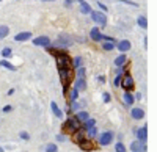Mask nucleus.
Wrapping results in <instances>:
<instances>
[{
    "label": "nucleus",
    "instance_id": "f257e3e1",
    "mask_svg": "<svg viewBox=\"0 0 157 152\" xmlns=\"http://www.w3.org/2000/svg\"><path fill=\"white\" fill-rule=\"evenodd\" d=\"M49 52L57 58V66L60 67H69L71 66V60H69L68 53L64 50H57V49H49Z\"/></svg>",
    "mask_w": 157,
    "mask_h": 152
},
{
    "label": "nucleus",
    "instance_id": "f03ea898",
    "mask_svg": "<svg viewBox=\"0 0 157 152\" xmlns=\"http://www.w3.org/2000/svg\"><path fill=\"white\" fill-rule=\"evenodd\" d=\"M58 74H60V80H61L63 88H64V96H66L68 86L72 82V77H74L72 75V69H71V66H69V67H60L58 69Z\"/></svg>",
    "mask_w": 157,
    "mask_h": 152
},
{
    "label": "nucleus",
    "instance_id": "7ed1b4c3",
    "mask_svg": "<svg viewBox=\"0 0 157 152\" xmlns=\"http://www.w3.org/2000/svg\"><path fill=\"white\" fill-rule=\"evenodd\" d=\"M77 91H85L86 89V79H85V69L78 67V77H77V83H76Z\"/></svg>",
    "mask_w": 157,
    "mask_h": 152
},
{
    "label": "nucleus",
    "instance_id": "20e7f679",
    "mask_svg": "<svg viewBox=\"0 0 157 152\" xmlns=\"http://www.w3.org/2000/svg\"><path fill=\"white\" fill-rule=\"evenodd\" d=\"M63 129H64L66 132L72 133V132H76V130H78V129H80V122H78L76 118H69L68 121L63 124Z\"/></svg>",
    "mask_w": 157,
    "mask_h": 152
},
{
    "label": "nucleus",
    "instance_id": "39448f33",
    "mask_svg": "<svg viewBox=\"0 0 157 152\" xmlns=\"http://www.w3.org/2000/svg\"><path fill=\"white\" fill-rule=\"evenodd\" d=\"M121 85H123V88L126 89V93H129L132 88H133V79L131 77V74H124V77L121 79Z\"/></svg>",
    "mask_w": 157,
    "mask_h": 152
},
{
    "label": "nucleus",
    "instance_id": "423d86ee",
    "mask_svg": "<svg viewBox=\"0 0 157 152\" xmlns=\"http://www.w3.org/2000/svg\"><path fill=\"white\" fill-rule=\"evenodd\" d=\"M91 19L94 22H98V24H101L102 27H105V24H107V17L101 11H91Z\"/></svg>",
    "mask_w": 157,
    "mask_h": 152
},
{
    "label": "nucleus",
    "instance_id": "0eeeda50",
    "mask_svg": "<svg viewBox=\"0 0 157 152\" xmlns=\"http://www.w3.org/2000/svg\"><path fill=\"white\" fill-rule=\"evenodd\" d=\"M113 140V133L112 132H104L102 135H99V143L102 146H108Z\"/></svg>",
    "mask_w": 157,
    "mask_h": 152
},
{
    "label": "nucleus",
    "instance_id": "6e6552de",
    "mask_svg": "<svg viewBox=\"0 0 157 152\" xmlns=\"http://www.w3.org/2000/svg\"><path fill=\"white\" fill-rule=\"evenodd\" d=\"M33 44L35 45H44V47H49L50 45V39L47 36H38V38L33 39Z\"/></svg>",
    "mask_w": 157,
    "mask_h": 152
},
{
    "label": "nucleus",
    "instance_id": "1a4fd4ad",
    "mask_svg": "<svg viewBox=\"0 0 157 152\" xmlns=\"http://www.w3.org/2000/svg\"><path fill=\"white\" fill-rule=\"evenodd\" d=\"M78 147H80L82 151H93L94 149V144L91 140H83L82 143H78Z\"/></svg>",
    "mask_w": 157,
    "mask_h": 152
},
{
    "label": "nucleus",
    "instance_id": "9d476101",
    "mask_svg": "<svg viewBox=\"0 0 157 152\" xmlns=\"http://www.w3.org/2000/svg\"><path fill=\"white\" fill-rule=\"evenodd\" d=\"M78 5H80V13L82 14H90L91 13V6L88 5V2H85V0H77Z\"/></svg>",
    "mask_w": 157,
    "mask_h": 152
},
{
    "label": "nucleus",
    "instance_id": "9b49d317",
    "mask_svg": "<svg viewBox=\"0 0 157 152\" xmlns=\"http://www.w3.org/2000/svg\"><path fill=\"white\" fill-rule=\"evenodd\" d=\"M72 140H74V143H77V144L83 141V140H85V136H83V129L80 127L78 130L74 132V138H72Z\"/></svg>",
    "mask_w": 157,
    "mask_h": 152
},
{
    "label": "nucleus",
    "instance_id": "f8f14e48",
    "mask_svg": "<svg viewBox=\"0 0 157 152\" xmlns=\"http://www.w3.org/2000/svg\"><path fill=\"white\" fill-rule=\"evenodd\" d=\"M137 135H138V141L145 143V141L148 140V129H146V126H145V127H141L140 130L137 132Z\"/></svg>",
    "mask_w": 157,
    "mask_h": 152
},
{
    "label": "nucleus",
    "instance_id": "ddd939ff",
    "mask_svg": "<svg viewBox=\"0 0 157 152\" xmlns=\"http://www.w3.org/2000/svg\"><path fill=\"white\" fill-rule=\"evenodd\" d=\"M131 149H132V152H141V149L146 151V147L141 144V141H133L131 144Z\"/></svg>",
    "mask_w": 157,
    "mask_h": 152
},
{
    "label": "nucleus",
    "instance_id": "4468645a",
    "mask_svg": "<svg viewBox=\"0 0 157 152\" xmlns=\"http://www.w3.org/2000/svg\"><path fill=\"white\" fill-rule=\"evenodd\" d=\"M50 108H52V112H54V114H55L57 118H63V112L58 108L57 102H50Z\"/></svg>",
    "mask_w": 157,
    "mask_h": 152
},
{
    "label": "nucleus",
    "instance_id": "2eb2a0df",
    "mask_svg": "<svg viewBox=\"0 0 157 152\" xmlns=\"http://www.w3.org/2000/svg\"><path fill=\"white\" fill-rule=\"evenodd\" d=\"M131 114H132L133 119H141L143 116H145V112H143L141 108H133L132 112H131Z\"/></svg>",
    "mask_w": 157,
    "mask_h": 152
},
{
    "label": "nucleus",
    "instance_id": "dca6fc26",
    "mask_svg": "<svg viewBox=\"0 0 157 152\" xmlns=\"http://www.w3.org/2000/svg\"><path fill=\"white\" fill-rule=\"evenodd\" d=\"M30 38H31V33H30V31H24V33H19V35L14 36L16 41H27V39H30Z\"/></svg>",
    "mask_w": 157,
    "mask_h": 152
},
{
    "label": "nucleus",
    "instance_id": "f3484780",
    "mask_svg": "<svg viewBox=\"0 0 157 152\" xmlns=\"http://www.w3.org/2000/svg\"><path fill=\"white\" fill-rule=\"evenodd\" d=\"M76 119L78 122H85L86 119H90V114L86 113V112H78L77 114H76Z\"/></svg>",
    "mask_w": 157,
    "mask_h": 152
},
{
    "label": "nucleus",
    "instance_id": "a211bd4d",
    "mask_svg": "<svg viewBox=\"0 0 157 152\" xmlns=\"http://www.w3.org/2000/svg\"><path fill=\"white\" fill-rule=\"evenodd\" d=\"M118 49L121 50V52H127V50L131 49V43H129V41H119V43H118Z\"/></svg>",
    "mask_w": 157,
    "mask_h": 152
},
{
    "label": "nucleus",
    "instance_id": "6ab92c4d",
    "mask_svg": "<svg viewBox=\"0 0 157 152\" xmlns=\"http://www.w3.org/2000/svg\"><path fill=\"white\" fill-rule=\"evenodd\" d=\"M91 39H93V41H102V35H101L99 28H93V30H91Z\"/></svg>",
    "mask_w": 157,
    "mask_h": 152
},
{
    "label": "nucleus",
    "instance_id": "aec40b11",
    "mask_svg": "<svg viewBox=\"0 0 157 152\" xmlns=\"http://www.w3.org/2000/svg\"><path fill=\"white\" fill-rule=\"evenodd\" d=\"M124 63H126V55H119V57L115 60V64H116L118 67H123Z\"/></svg>",
    "mask_w": 157,
    "mask_h": 152
},
{
    "label": "nucleus",
    "instance_id": "412c9836",
    "mask_svg": "<svg viewBox=\"0 0 157 152\" xmlns=\"http://www.w3.org/2000/svg\"><path fill=\"white\" fill-rule=\"evenodd\" d=\"M124 104L126 105H132L133 104V96L131 93H124Z\"/></svg>",
    "mask_w": 157,
    "mask_h": 152
},
{
    "label": "nucleus",
    "instance_id": "4be33fe9",
    "mask_svg": "<svg viewBox=\"0 0 157 152\" xmlns=\"http://www.w3.org/2000/svg\"><path fill=\"white\" fill-rule=\"evenodd\" d=\"M121 79H123V71H121V69H119V71H118V74H116V77H115V80H113L115 86H119V85H121Z\"/></svg>",
    "mask_w": 157,
    "mask_h": 152
},
{
    "label": "nucleus",
    "instance_id": "5701e85b",
    "mask_svg": "<svg viewBox=\"0 0 157 152\" xmlns=\"http://www.w3.org/2000/svg\"><path fill=\"white\" fill-rule=\"evenodd\" d=\"M8 33H10V28H8V27H5V25L0 27V39H3L5 36H8Z\"/></svg>",
    "mask_w": 157,
    "mask_h": 152
},
{
    "label": "nucleus",
    "instance_id": "b1692460",
    "mask_svg": "<svg viewBox=\"0 0 157 152\" xmlns=\"http://www.w3.org/2000/svg\"><path fill=\"white\" fill-rule=\"evenodd\" d=\"M137 22H138V25H140L141 28H148V21H146V17H145V16H140Z\"/></svg>",
    "mask_w": 157,
    "mask_h": 152
},
{
    "label": "nucleus",
    "instance_id": "393cba45",
    "mask_svg": "<svg viewBox=\"0 0 157 152\" xmlns=\"http://www.w3.org/2000/svg\"><path fill=\"white\" fill-rule=\"evenodd\" d=\"M2 64L3 67H6V69H10V71H16V66H13V64L10 63V61H6V60H2Z\"/></svg>",
    "mask_w": 157,
    "mask_h": 152
},
{
    "label": "nucleus",
    "instance_id": "a878e982",
    "mask_svg": "<svg viewBox=\"0 0 157 152\" xmlns=\"http://www.w3.org/2000/svg\"><path fill=\"white\" fill-rule=\"evenodd\" d=\"M94 124H96V121H94V119H86V121H85V124H83V127H82V129H86V130H88V129L94 127Z\"/></svg>",
    "mask_w": 157,
    "mask_h": 152
},
{
    "label": "nucleus",
    "instance_id": "bb28decb",
    "mask_svg": "<svg viewBox=\"0 0 157 152\" xmlns=\"http://www.w3.org/2000/svg\"><path fill=\"white\" fill-rule=\"evenodd\" d=\"M72 67H82V58L80 57H77V58H74V61H72V64H71Z\"/></svg>",
    "mask_w": 157,
    "mask_h": 152
},
{
    "label": "nucleus",
    "instance_id": "cd10ccee",
    "mask_svg": "<svg viewBox=\"0 0 157 152\" xmlns=\"http://www.w3.org/2000/svg\"><path fill=\"white\" fill-rule=\"evenodd\" d=\"M58 149H57V146L54 144V143H50V144H47L46 146V152H57Z\"/></svg>",
    "mask_w": 157,
    "mask_h": 152
},
{
    "label": "nucleus",
    "instance_id": "c85d7f7f",
    "mask_svg": "<svg viewBox=\"0 0 157 152\" xmlns=\"http://www.w3.org/2000/svg\"><path fill=\"white\" fill-rule=\"evenodd\" d=\"M115 149H116V152H126V147H124L123 143H116V147H115Z\"/></svg>",
    "mask_w": 157,
    "mask_h": 152
},
{
    "label": "nucleus",
    "instance_id": "c756f323",
    "mask_svg": "<svg viewBox=\"0 0 157 152\" xmlns=\"http://www.w3.org/2000/svg\"><path fill=\"white\" fill-rule=\"evenodd\" d=\"M0 53H2V55H3V57H11V53H13V52H11V49H8V47H5V49H3V50H2V52H0Z\"/></svg>",
    "mask_w": 157,
    "mask_h": 152
},
{
    "label": "nucleus",
    "instance_id": "7c9ffc66",
    "mask_svg": "<svg viewBox=\"0 0 157 152\" xmlns=\"http://www.w3.org/2000/svg\"><path fill=\"white\" fill-rule=\"evenodd\" d=\"M115 47V43H104V50H112Z\"/></svg>",
    "mask_w": 157,
    "mask_h": 152
},
{
    "label": "nucleus",
    "instance_id": "2f4dec72",
    "mask_svg": "<svg viewBox=\"0 0 157 152\" xmlns=\"http://www.w3.org/2000/svg\"><path fill=\"white\" fill-rule=\"evenodd\" d=\"M76 99H77V89L74 88V89L71 91V102H76Z\"/></svg>",
    "mask_w": 157,
    "mask_h": 152
},
{
    "label": "nucleus",
    "instance_id": "473e14b6",
    "mask_svg": "<svg viewBox=\"0 0 157 152\" xmlns=\"http://www.w3.org/2000/svg\"><path fill=\"white\" fill-rule=\"evenodd\" d=\"M88 133H90V136L93 138V136L96 135V127H91V129H88Z\"/></svg>",
    "mask_w": 157,
    "mask_h": 152
},
{
    "label": "nucleus",
    "instance_id": "72a5a7b5",
    "mask_svg": "<svg viewBox=\"0 0 157 152\" xmlns=\"http://www.w3.org/2000/svg\"><path fill=\"white\" fill-rule=\"evenodd\" d=\"M21 138H22V140H29L30 135H29L27 132H21Z\"/></svg>",
    "mask_w": 157,
    "mask_h": 152
},
{
    "label": "nucleus",
    "instance_id": "f704fd0d",
    "mask_svg": "<svg viewBox=\"0 0 157 152\" xmlns=\"http://www.w3.org/2000/svg\"><path fill=\"white\" fill-rule=\"evenodd\" d=\"M119 2H123V3H127V5H132V6H138L135 2H129V0H119Z\"/></svg>",
    "mask_w": 157,
    "mask_h": 152
},
{
    "label": "nucleus",
    "instance_id": "c9c22d12",
    "mask_svg": "<svg viewBox=\"0 0 157 152\" xmlns=\"http://www.w3.org/2000/svg\"><path fill=\"white\" fill-rule=\"evenodd\" d=\"M102 99H104V102H110V94L108 93H104Z\"/></svg>",
    "mask_w": 157,
    "mask_h": 152
},
{
    "label": "nucleus",
    "instance_id": "e433bc0d",
    "mask_svg": "<svg viewBox=\"0 0 157 152\" xmlns=\"http://www.w3.org/2000/svg\"><path fill=\"white\" fill-rule=\"evenodd\" d=\"M98 5H99V8H101V10H102L104 13H105V11H107V6H105V5H104V3H102V2H98Z\"/></svg>",
    "mask_w": 157,
    "mask_h": 152
},
{
    "label": "nucleus",
    "instance_id": "4c0bfd02",
    "mask_svg": "<svg viewBox=\"0 0 157 152\" xmlns=\"http://www.w3.org/2000/svg\"><path fill=\"white\" fill-rule=\"evenodd\" d=\"M3 112H5V113H8V112H11V107H10V105H6V107H5V108H3Z\"/></svg>",
    "mask_w": 157,
    "mask_h": 152
},
{
    "label": "nucleus",
    "instance_id": "58836bf2",
    "mask_svg": "<svg viewBox=\"0 0 157 152\" xmlns=\"http://www.w3.org/2000/svg\"><path fill=\"white\" fill-rule=\"evenodd\" d=\"M57 140H58V141H64V136H63V135H58Z\"/></svg>",
    "mask_w": 157,
    "mask_h": 152
},
{
    "label": "nucleus",
    "instance_id": "ea45409f",
    "mask_svg": "<svg viewBox=\"0 0 157 152\" xmlns=\"http://www.w3.org/2000/svg\"><path fill=\"white\" fill-rule=\"evenodd\" d=\"M71 108H72V110H77V104H76V102H72V105H71Z\"/></svg>",
    "mask_w": 157,
    "mask_h": 152
},
{
    "label": "nucleus",
    "instance_id": "a19ab883",
    "mask_svg": "<svg viewBox=\"0 0 157 152\" xmlns=\"http://www.w3.org/2000/svg\"><path fill=\"white\" fill-rule=\"evenodd\" d=\"M0 152H3V149H2V147H0Z\"/></svg>",
    "mask_w": 157,
    "mask_h": 152
},
{
    "label": "nucleus",
    "instance_id": "79ce46f5",
    "mask_svg": "<svg viewBox=\"0 0 157 152\" xmlns=\"http://www.w3.org/2000/svg\"><path fill=\"white\" fill-rule=\"evenodd\" d=\"M50 2H52V0H50Z\"/></svg>",
    "mask_w": 157,
    "mask_h": 152
},
{
    "label": "nucleus",
    "instance_id": "37998d69",
    "mask_svg": "<svg viewBox=\"0 0 157 152\" xmlns=\"http://www.w3.org/2000/svg\"><path fill=\"white\" fill-rule=\"evenodd\" d=\"M0 2H2V0H0Z\"/></svg>",
    "mask_w": 157,
    "mask_h": 152
}]
</instances>
